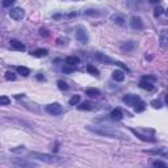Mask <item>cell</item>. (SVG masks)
I'll return each mask as SVG.
<instances>
[{
	"mask_svg": "<svg viewBox=\"0 0 168 168\" xmlns=\"http://www.w3.org/2000/svg\"><path fill=\"white\" fill-rule=\"evenodd\" d=\"M133 107H134V109H135L137 113H139V112H143L144 108H146V105H144V103H143L142 100H139V101H137V103L133 105Z\"/></svg>",
	"mask_w": 168,
	"mask_h": 168,
	"instance_id": "ffe728a7",
	"label": "cell"
},
{
	"mask_svg": "<svg viewBox=\"0 0 168 168\" xmlns=\"http://www.w3.org/2000/svg\"><path fill=\"white\" fill-rule=\"evenodd\" d=\"M78 108L80 110H92L95 108V105L89 103V101H84V103H82L80 105H78Z\"/></svg>",
	"mask_w": 168,
	"mask_h": 168,
	"instance_id": "2e32d148",
	"label": "cell"
},
{
	"mask_svg": "<svg viewBox=\"0 0 168 168\" xmlns=\"http://www.w3.org/2000/svg\"><path fill=\"white\" fill-rule=\"evenodd\" d=\"M134 47H135V42L134 41H127V42H123L121 45V49L123 51H131Z\"/></svg>",
	"mask_w": 168,
	"mask_h": 168,
	"instance_id": "4fadbf2b",
	"label": "cell"
},
{
	"mask_svg": "<svg viewBox=\"0 0 168 168\" xmlns=\"http://www.w3.org/2000/svg\"><path fill=\"white\" fill-rule=\"evenodd\" d=\"M130 26H131V29H134V30H142L144 28V24L139 16H134V17H131V20H130Z\"/></svg>",
	"mask_w": 168,
	"mask_h": 168,
	"instance_id": "5b68a950",
	"label": "cell"
},
{
	"mask_svg": "<svg viewBox=\"0 0 168 168\" xmlns=\"http://www.w3.org/2000/svg\"><path fill=\"white\" fill-rule=\"evenodd\" d=\"M152 166H154V167H160V168H167L166 163H163V162H160V160H155V162L152 163Z\"/></svg>",
	"mask_w": 168,
	"mask_h": 168,
	"instance_id": "1f68e13d",
	"label": "cell"
},
{
	"mask_svg": "<svg viewBox=\"0 0 168 168\" xmlns=\"http://www.w3.org/2000/svg\"><path fill=\"white\" fill-rule=\"evenodd\" d=\"M160 0H150V3H152V4H158Z\"/></svg>",
	"mask_w": 168,
	"mask_h": 168,
	"instance_id": "74e56055",
	"label": "cell"
},
{
	"mask_svg": "<svg viewBox=\"0 0 168 168\" xmlns=\"http://www.w3.org/2000/svg\"><path fill=\"white\" fill-rule=\"evenodd\" d=\"M139 87L143 88V89H147V91H152L154 89V84L150 83V82H146V80H141Z\"/></svg>",
	"mask_w": 168,
	"mask_h": 168,
	"instance_id": "d6986e66",
	"label": "cell"
},
{
	"mask_svg": "<svg viewBox=\"0 0 168 168\" xmlns=\"http://www.w3.org/2000/svg\"><path fill=\"white\" fill-rule=\"evenodd\" d=\"M15 2L16 0H3V7L8 8V7H11L12 4H15Z\"/></svg>",
	"mask_w": 168,
	"mask_h": 168,
	"instance_id": "d6a6232c",
	"label": "cell"
},
{
	"mask_svg": "<svg viewBox=\"0 0 168 168\" xmlns=\"http://www.w3.org/2000/svg\"><path fill=\"white\" fill-rule=\"evenodd\" d=\"M24 16H25V12L23 8H12L9 11V17L13 20H21L24 19Z\"/></svg>",
	"mask_w": 168,
	"mask_h": 168,
	"instance_id": "8992f818",
	"label": "cell"
},
{
	"mask_svg": "<svg viewBox=\"0 0 168 168\" xmlns=\"http://www.w3.org/2000/svg\"><path fill=\"white\" fill-rule=\"evenodd\" d=\"M75 38L82 43H87L88 39H89L88 38V34H87V30L84 28H78L76 29V32H75Z\"/></svg>",
	"mask_w": 168,
	"mask_h": 168,
	"instance_id": "277c9868",
	"label": "cell"
},
{
	"mask_svg": "<svg viewBox=\"0 0 168 168\" xmlns=\"http://www.w3.org/2000/svg\"><path fill=\"white\" fill-rule=\"evenodd\" d=\"M112 20H113L117 25H123V24H125V19H123V17H121V16H113Z\"/></svg>",
	"mask_w": 168,
	"mask_h": 168,
	"instance_id": "484cf974",
	"label": "cell"
},
{
	"mask_svg": "<svg viewBox=\"0 0 168 168\" xmlns=\"http://www.w3.org/2000/svg\"><path fill=\"white\" fill-rule=\"evenodd\" d=\"M95 57H96V58L99 59V60L104 62V63H107V64H113V63H114V60H112V59H110L109 57H107V55L101 54V53H96Z\"/></svg>",
	"mask_w": 168,
	"mask_h": 168,
	"instance_id": "8fae6325",
	"label": "cell"
},
{
	"mask_svg": "<svg viewBox=\"0 0 168 168\" xmlns=\"http://www.w3.org/2000/svg\"><path fill=\"white\" fill-rule=\"evenodd\" d=\"M163 13H164V8L160 7V5H158L155 9H154V16L155 17H159V16H162Z\"/></svg>",
	"mask_w": 168,
	"mask_h": 168,
	"instance_id": "4316f807",
	"label": "cell"
},
{
	"mask_svg": "<svg viewBox=\"0 0 168 168\" xmlns=\"http://www.w3.org/2000/svg\"><path fill=\"white\" fill-rule=\"evenodd\" d=\"M17 72L21 74L23 76H28L30 74V70L28 67H24V66H19V67H17Z\"/></svg>",
	"mask_w": 168,
	"mask_h": 168,
	"instance_id": "7402d4cb",
	"label": "cell"
},
{
	"mask_svg": "<svg viewBox=\"0 0 168 168\" xmlns=\"http://www.w3.org/2000/svg\"><path fill=\"white\" fill-rule=\"evenodd\" d=\"M88 130L96 133L99 135H104L108 138H120V139H125V134L122 131L117 130V129H112V127H105V126H100V127H92L88 126Z\"/></svg>",
	"mask_w": 168,
	"mask_h": 168,
	"instance_id": "6da1fadb",
	"label": "cell"
},
{
	"mask_svg": "<svg viewBox=\"0 0 168 168\" xmlns=\"http://www.w3.org/2000/svg\"><path fill=\"white\" fill-rule=\"evenodd\" d=\"M123 103H125L126 105H131V107H133V105H134L135 103H137V101H139L141 100V97L139 96H137V95H126V96H123Z\"/></svg>",
	"mask_w": 168,
	"mask_h": 168,
	"instance_id": "52a82bcc",
	"label": "cell"
},
{
	"mask_svg": "<svg viewBox=\"0 0 168 168\" xmlns=\"http://www.w3.org/2000/svg\"><path fill=\"white\" fill-rule=\"evenodd\" d=\"M11 104V99L8 96H0V105L5 107V105H9Z\"/></svg>",
	"mask_w": 168,
	"mask_h": 168,
	"instance_id": "d4e9b609",
	"label": "cell"
},
{
	"mask_svg": "<svg viewBox=\"0 0 168 168\" xmlns=\"http://www.w3.org/2000/svg\"><path fill=\"white\" fill-rule=\"evenodd\" d=\"M79 103H80V96H79V95L72 96L71 99H70V101H68V104L72 105V107H74V105H78Z\"/></svg>",
	"mask_w": 168,
	"mask_h": 168,
	"instance_id": "cb8c5ba5",
	"label": "cell"
},
{
	"mask_svg": "<svg viewBox=\"0 0 168 168\" xmlns=\"http://www.w3.org/2000/svg\"><path fill=\"white\" fill-rule=\"evenodd\" d=\"M130 131H131V133H133V134H134L135 137H138L139 139L144 141V142H154V141H155L154 138H148V137H144V135H142V134H139V133H138V131H135L134 129H130Z\"/></svg>",
	"mask_w": 168,
	"mask_h": 168,
	"instance_id": "e0dca14e",
	"label": "cell"
},
{
	"mask_svg": "<svg viewBox=\"0 0 168 168\" xmlns=\"http://www.w3.org/2000/svg\"><path fill=\"white\" fill-rule=\"evenodd\" d=\"M9 43H11V47H12V49H15V50L24 51L25 49H26L24 43H23V42H20V41H17V39H11Z\"/></svg>",
	"mask_w": 168,
	"mask_h": 168,
	"instance_id": "9c48e42d",
	"label": "cell"
},
{
	"mask_svg": "<svg viewBox=\"0 0 168 168\" xmlns=\"http://www.w3.org/2000/svg\"><path fill=\"white\" fill-rule=\"evenodd\" d=\"M46 112L47 113H50V114H53V116H59V114H62L64 112V109H63V107L59 104V103H53V104H49V105H46Z\"/></svg>",
	"mask_w": 168,
	"mask_h": 168,
	"instance_id": "3957f363",
	"label": "cell"
},
{
	"mask_svg": "<svg viewBox=\"0 0 168 168\" xmlns=\"http://www.w3.org/2000/svg\"><path fill=\"white\" fill-rule=\"evenodd\" d=\"M87 71H88V74L95 75V76H99V75H100V71L95 67V66H92V64H88L87 66Z\"/></svg>",
	"mask_w": 168,
	"mask_h": 168,
	"instance_id": "44dd1931",
	"label": "cell"
},
{
	"mask_svg": "<svg viewBox=\"0 0 168 168\" xmlns=\"http://www.w3.org/2000/svg\"><path fill=\"white\" fill-rule=\"evenodd\" d=\"M159 41H160V46L162 47H167L168 46V32L166 29H163L159 36Z\"/></svg>",
	"mask_w": 168,
	"mask_h": 168,
	"instance_id": "ba28073f",
	"label": "cell"
},
{
	"mask_svg": "<svg viewBox=\"0 0 168 168\" xmlns=\"http://www.w3.org/2000/svg\"><path fill=\"white\" fill-rule=\"evenodd\" d=\"M84 15L91 16V17H99L100 16V12L97 11V9H87V11H84Z\"/></svg>",
	"mask_w": 168,
	"mask_h": 168,
	"instance_id": "603a6c76",
	"label": "cell"
},
{
	"mask_svg": "<svg viewBox=\"0 0 168 168\" xmlns=\"http://www.w3.org/2000/svg\"><path fill=\"white\" fill-rule=\"evenodd\" d=\"M110 117L113 118V120H122V117H123V114H122V112H121V109H113L112 110V113H110Z\"/></svg>",
	"mask_w": 168,
	"mask_h": 168,
	"instance_id": "9a60e30c",
	"label": "cell"
},
{
	"mask_svg": "<svg viewBox=\"0 0 168 168\" xmlns=\"http://www.w3.org/2000/svg\"><path fill=\"white\" fill-rule=\"evenodd\" d=\"M112 78H113V80H116V82H122L123 79H125V74L120 71V70H116V71L112 74Z\"/></svg>",
	"mask_w": 168,
	"mask_h": 168,
	"instance_id": "5bb4252c",
	"label": "cell"
},
{
	"mask_svg": "<svg viewBox=\"0 0 168 168\" xmlns=\"http://www.w3.org/2000/svg\"><path fill=\"white\" fill-rule=\"evenodd\" d=\"M58 88L62 89V91H67L68 89V84L66 82H63V80H58Z\"/></svg>",
	"mask_w": 168,
	"mask_h": 168,
	"instance_id": "f546056e",
	"label": "cell"
},
{
	"mask_svg": "<svg viewBox=\"0 0 168 168\" xmlns=\"http://www.w3.org/2000/svg\"><path fill=\"white\" fill-rule=\"evenodd\" d=\"M37 80H45V76L42 74H38L37 75Z\"/></svg>",
	"mask_w": 168,
	"mask_h": 168,
	"instance_id": "8d00e7d4",
	"label": "cell"
},
{
	"mask_svg": "<svg viewBox=\"0 0 168 168\" xmlns=\"http://www.w3.org/2000/svg\"><path fill=\"white\" fill-rule=\"evenodd\" d=\"M142 80L150 82V83H155L156 82V76H154V75H144V76H142Z\"/></svg>",
	"mask_w": 168,
	"mask_h": 168,
	"instance_id": "83f0119b",
	"label": "cell"
},
{
	"mask_svg": "<svg viewBox=\"0 0 168 168\" xmlns=\"http://www.w3.org/2000/svg\"><path fill=\"white\" fill-rule=\"evenodd\" d=\"M13 163L17 166H30V163H26L24 160H13Z\"/></svg>",
	"mask_w": 168,
	"mask_h": 168,
	"instance_id": "836d02e7",
	"label": "cell"
},
{
	"mask_svg": "<svg viewBox=\"0 0 168 168\" xmlns=\"http://www.w3.org/2000/svg\"><path fill=\"white\" fill-rule=\"evenodd\" d=\"M64 63L67 66H76V64L80 63V59H79L78 57H75V55H70L64 59Z\"/></svg>",
	"mask_w": 168,
	"mask_h": 168,
	"instance_id": "30bf717a",
	"label": "cell"
},
{
	"mask_svg": "<svg viewBox=\"0 0 168 168\" xmlns=\"http://www.w3.org/2000/svg\"><path fill=\"white\" fill-rule=\"evenodd\" d=\"M33 57H37V58H42V57H46L49 54V51H47V49H37L36 51H33V53H30Z\"/></svg>",
	"mask_w": 168,
	"mask_h": 168,
	"instance_id": "7c38bea8",
	"label": "cell"
},
{
	"mask_svg": "<svg viewBox=\"0 0 168 168\" xmlns=\"http://www.w3.org/2000/svg\"><path fill=\"white\" fill-rule=\"evenodd\" d=\"M151 105H152V108H155V109H160L163 107V103L160 100H152L151 101Z\"/></svg>",
	"mask_w": 168,
	"mask_h": 168,
	"instance_id": "4dcf8cb0",
	"label": "cell"
},
{
	"mask_svg": "<svg viewBox=\"0 0 168 168\" xmlns=\"http://www.w3.org/2000/svg\"><path fill=\"white\" fill-rule=\"evenodd\" d=\"M63 71H64V72H68V74H70V72H72L74 70H72L71 67H63Z\"/></svg>",
	"mask_w": 168,
	"mask_h": 168,
	"instance_id": "d590c367",
	"label": "cell"
},
{
	"mask_svg": "<svg viewBox=\"0 0 168 168\" xmlns=\"http://www.w3.org/2000/svg\"><path fill=\"white\" fill-rule=\"evenodd\" d=\"M39 34H41L42 37H47V36H49L47 29H45V28H41V29H39Z\"/></svg>",
	"mask_w": 168,
	"mask_h": 168,
	"instance_id": "e575fe53",
	"label": "cell"
},
{
	"mask_svg": "<svg viewBox=\"0 0 168 168\" xmlns=\"http://www.w3.org/2000/svg\"><path fill=\"white\" fill-rule=\"evenodd\" d=\"M29 155L37 159V160H41V162H45L49 163V164H60V163H64L66 159L63 158H58V156H54V155H49V154H41V152H29Z\"/></svg>",
	"mask_w": 168,
	"mask_h": 168,
	"instance_id": "7a4b0ae2",
	"label": "cell"
},
{
	"mask_svg": "<svg viewBox=\"0 0 168 168\" xmlns=\"http://www.w3.org/2000/svg\"><path fill=\"white\" fill-rule=\"evenodd\" d=\"M86 95H88L89 97H97V96H100V91L97 88H87Z\"/></svg>",
	"mask_w": 168,
	"mask_h": 168,
	"instance_id": "ac0fdd59",
	"label": "cell"
},
{
	"mask_svg": "<svg viewBox=\"0 0 168 168\" xmlns=\"http://www.w3.org/2000/svg\"><path fill=\"white\" fill-rule=\"evenodd\" d=\"M4 76H5V79H7V80H11V82L16 80V74H13L12 71H7V72H5V75H4Z\"/></svg>",
	"mask_w": 168,
	"mask_h": 168,
	"instance_id": "f1b7e54d",
	"label": "cell"
}]
</instances>
